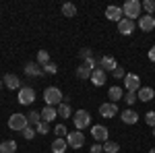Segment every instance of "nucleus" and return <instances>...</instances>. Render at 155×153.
Returning a JSON list of instances; mask_svg holds the SVG:
<instances>
[{
  "label": "nucleus",
  "mask_w": 155,
  "mask_h": 153,
  "mask_svg": "<svg viewBox=\"0 0 155 153\" xmlns=\"http://www.w3.org/2000/svg\"><path fill=\"white\" fill-rule=\"evenodd\" d=\"M139 27H141L143 31H153V29H155L153 15H145V17H141V19H139Z\"/></svg>",
  "instance_id": "15"
},
{
  "label": "nucleus",
  "mask_w": 155,
  "mask_h": 153,
  "mask_svg": "<svg viewBox=\"0 0 155 153\" xmlns=\"http://www.w3.org/2000/svg\"><path fill=\"white\" fill-rule=\"evenodd\" d=\"M44 101H46V106H56L58 108L62 101H64V95L60 91L58 87H46V91H44Z\"/></svg>",
  "instance_id": "2"
},
{
  "label": "nucleus",
  "mask_w": 155,
  "mask_h": 153,
  "mask_svg": "<svg viewBox=\"0 0 155 153\" xmlns=\"http://www.w3.org/2000/svg\"><path fill=\"white\" fill-rule=\"evenodd\" d=\"M106 79H107V72L101 71V68H95V71L91 72V83H93L95 87H101V85L106 83Z\"/></svg>",
  "instance_id": "14"
},
{
  "label": "nucleus",
  "mask_w": 155,
  "mask_h": 153,
  "mask_svg": "<svg viewBox=\"0 0 155 153\" xmlns=\"http://www.w3.org/2000/svg\"><path fill=\"white\" fill-rule=\"evenodd\" d=\"M21 106H31L35 101V91L31 87H21L19 89V99H17Z\"/></svg>",
  "instance_id": "5"
},
{
  "label": "nucleus",
  "mask_w": 155,
  "mask_h": 153,
  "mask_svg": "<svg viewBox=\"0 0 155 153\" xmlns=\"http://www.w3.org/2000/svg\"><path fill=\"white\" fill-rule=\"evenodd\" d=\"M104 151H106V153H118L120 151V145H118V143H114V141H106V143H104Z\"/></svg>",
  "instance_id": "27"
},
{
  "label": "nucleus",
  "mask_w": 155,
  "mask_h": 153,
  "mask_svg": "<svg viewBox=\"0 0 155 153\" xmlns=\"http://www.w3.org/2000/svg\"><path fill=\"white\" fill-rule=\"evenodd\" d=\"M149 153H155V149H151V151H149Z\"/></svg>",
  "instance_id": "40"
},
{
  "label": "nucleus",
  "mask_w": 155,
  "mask_h": 153,
  "mask_svg": "<svg viewBox=\"0 0 155 153\" xmlns=\"http://www.w3.org/2000/svg\"><path fill=\"white\" fill-rule=\"evenodd\" d=\"M72 124H74L77 130L87 128V126L91 124V114H89L87 110H77V112L72 114Z\"/></svg>",
  "instance_id": "3"
},
{
  "label": "nucleus",
  "mask_w": 155,
  "mask_h": 153,
  "mask_svg": "<svg viewBox=\"0 0 155 153\" xmlns=\"http://www.w3.org/2000/svg\"><path fill=\"white\" fill-rule=\"evenodd\" d=\"M149 60H151V62H155V46L149 50Z\"/></svg>",
  "instance_id": "39"
},
{
  "label": "nucleus",
  "mask_w": 155,
  "mask_h": 153,
  "mask_svg": "<svg viewBox=\"0 0 155 153\" xmlns=\"http://www.w3.org/2000/svg\"><path fill=\"white\" fill-rule=\"evenodd\" d=\"M35 132H37L35 128H31V126H27V128L23 130V137H25V139H29V141H31V139L35 137Z\"/></svg>",
  "instance_id": "34"
},
{
  "label": "nucleus",
  "mask_w": 155,
  "mask_h": 153,
  "mask_svg": "<svg viewBox=\"0 0 155 153\" xmlns=\"http://www.w3.org/2000/svg\"><path fill=\"white\" fill-rule=\"evenodd\" d=\"M112 75H114V79H124V77H126V72H124V68H122V66H118V68L112 72Z\"/></svg>",
  "instance_id": "37"
},
{
  "label": "nucleus",
  "mask_w": 155,
  "mask_h": 153,
  "mask_svg": "<svg viewBox=\"0 0 155 153\" xmlns=\"http://www.w3.org/2000/svg\"><path fill=\"white\" fill-rule=\"evenodd\" d=\"M91 68H89V66H79V68H77V77H79V79H91Z\"/></svg>",
  "instance_id": "25"
},
{
  "label": "nucleus",
  "mask_w": 155,
  "mask_h": 153,
  "mask_svg": "<svg viewBox=\"0 0 155 153\" xmlns=\"http://www.w3.org/2000/svg\"><path fill=\"white\" fill-rule=\"evenodd\" d=\"M122 122H126V124H137L139 122V114L134 112V110H122Z\"/></svg>",
  "instance_id": "18"
},
{
  "label": "nucleus",
  "mask_w": 155,
  "mask_h": 153,
  "mask_svg": "<svg viewBox=\"0 0 155 153\" xmlns=\"http://www.w3.org/2000/svg\"><path fill=\"white\" fill-rule=\"evenodd\" d=\"M107 95H110L112 104H116V101H120V99H124V95H122V89H120V87H110Z\"/></svg>",
  "instance_id": "22"
},
{
  "label": "nucleus",
  "mask_w": 155,
  "mask_h": 153,
  "mask_svg": "<svg viewBox=\"0 0 155 153\" xmlns=\"http://www.w3.org/2000/svg\"><path fill=\"white\" fill-rule=\"evenodd\" d=\"M48 62H50V54L46 50H39V52H37V64H39V66H46Z\"/></svg>",
  "instance_id": "26"
},
{
  "label": "nucleus",
  "mask_w": 155,
  "mask_h": 153,
  "mask_svg": "<svg viewBox=\"0 0 155 153\" xmlns=\"http://www.w3.org/2000/svg\"><path fill=\"white\" fill-rule=\"evenodd\" d=\"M35 130L39 132V135H48V132H50V124H48V122H44V120H41V122H39V124L35 126Z\"/></svg>",
  "instance_id": "30"
},
{
  "label": "nucleus",
  "mask_w": 155,
  "mask_h": 153,
  "mask_svg": "<svg viewBox=\"0 0 155 153\" xmlns=\"http://www.w3.org/2000/svg\"><path fill=\"white\" fill-rule=\"evenodd\" d=\"M139 83H141V79H139V75H132V72H128L126 77H124V87H126V91H130V93H137L141 87H139Z\"/></svg>",
  "instance_id": "7"
},
{
  "label": "nucleus",
  "mask_w": 155,
  "mask_h": 153,
  "mask_svg": "<svg viewBox=\"0 0 155 153\" xmlns=\"http://www.w3.org/2000/svg\"><path fill=\"white\" fill-rule=\"evenodd\" d=\"M137 97H139V101H151V99H155V91L151 87H141L137 91Z\"/></svg>",
  "instance_id": "17"
},
{
  "label": "nucleus",
  "mask_w": 155,
  "mask_h": 153,
  "mask_svg": "<svg viewBox=\"0 0 155 153\" xmlns=\"http://www.w3.org/2000/svg\"><path fill=\"white\" fill-rule=\"evenodd\" d=\"M116 114H118V106H116V104H112V101L99 106V116H101V118H114Z\"/></svg>",
  "instance_id": "9"
},
{
  "label": "nucleus",
  "mask_w": 155,
  "mask_h": 153,
  "mask_svg": "<svg viewBox=\"0 0 155 153\" xmlns=\"http://www.w3.org/2000/svg\"><path fill=\"white\" fill-rule=\"evenodd\" d=\"M27 120H29V124H33V126H37V124L41 122V114L33 110V112H29V114H27Z\"/></svg>",
  "instance_id": "28"
},
{
  "label": "nucleus",
  "mask_w": 155,
  "mask_h": 153,
  "mask_svg": "<svg viewBox=\"0 0 155 153\" xmlns=\"http://www.w3.org/2000/svg\"><path fill=\"white\" fill-rule=\"evenodd\" d=\"M0 89H2V81H0Z\"/></svg>",
  "instance_id": "41"
},
{
  "label": "nucleus",
  "mask_w": 155,
  "mask_h": 153,
  "mask_svg": "<svg viewBox=\"0 0 155 153\" xmlns=\"http://www.w3.org/2000/svg\"><path fill=\"white\" fill-rule=\"evenodd\" d=\"M62 15H64V17H74V15H77V6H74L72 2L62 4Z\"/></svg>",
  "instance_id": "24"
},
{
  "label": "nucleus",
  "mask_w": 155,
  "mask_h": 153,
  "mask_svg": "<svg viewBox=\"0 0 155 153\" xmlns=\"http://www.w3.org/2000/svg\"><path fill=\"white\" fill-rule=\"evenodd\" d=\"M118 31L122 33V35H130L132 31H134V21H130V19L124 17V19L118 23Z\"/></svg>",
  "instance_id": "13"
},
{
  "label": "nucleus",
  "mask_w": 155,
  "mask_h": 153,
  "mask_svg": "<svg viewBox=\"0 0 155 153\" xmlns=\"http://www.w3.org/2000/svg\"><path fill=\"white\" fill-rule=\"evenodd\" d=\"M89 149H91V153H104V145H99V143H95V145H91Z\"/></svg>",
  "instance_id": "38"
},
{
  "label": "nucleus",
  "mask_w": 155,
  "mask_h": 153,
  "mask_svg": "<svg viewBox=\"0 0 155 153\" xmlns=\"http://www.w3.org/2000/svg\"><path fill=\"white\" fill-rule=\"evenodd\" d=\"M44 72H48V75H56V72H58V66H56L54 62H48V64L44 66Z\"/></svg>",
  "instance_id": "33"
},
{
  "label": "nucleus",
  "mask_w": 155,
  "mask_h": 153,
  "mask_svg": "<svg viewBox=\"0 0 155 153\" xmlns=\"http://www.w3.org/2000/svg\"><path fill=\"white\" fill-rule=\"evenodd\" d=\"M141 6H143V11H147V15H153L155 12V2L153 0H145V2H141Z\"/></svg>",
  "instance_id": "29"
},
{
  "label": "nucleus",
  "mask_w": 155,
  "mask_h": 153,
  "mask_svg": "<svg viewBox=\"0 0 155 153\" xmlns=\"http://www.w3.org/2000/svg\"><path fill=\"white\" fill-rule=\"evenodd\" d=\"M66 147H68L66 139H56V141L52 143V151H54V153H64V151H66Z\"/></svg>",
  "instance_id": "20"
},
{
  "label": "nucleus",
  "mask_w": 155,
  "mask_h": 153,
  "mask_svg": "<svg viewBox=\"0 0 155 153\" xmlns=\"http://www.w3.org/2000/svg\"><path fill=\"white\" fill-rule=\"evenodd\" d=\"M141 11H143V6H141V2L139 0H126L124 4H122V12H124V17L126 19H141Z\"/></svg>",
  "instance_id": "1"
},
{
  "label": "nucleus",
  "mask_w": 155,
  "mask_h": 153,
  "mask_svg": "<svg viewBox=\"0 0 155 153\" xmlns=\"http://www.w3.org/2000/svg\"><path fill=\"white\" fill-rule=\"evenodd\" d=\"M66 143H68V147H72V149H81L85 145V135L81 130L68 132V135H66Z\"/></svg>",
  "instance_id": "6"
},
{
  "label": "nucleus",
  "mask_w": 155,
  "mask_h": 153,
  "mask_svg": "<svg viewBox=\"0 0 155 153\" xmlns=\"http://www.w3.org/2000/svg\"><path fill=\"white\" fill-rule=\"evenodd\" d=\"M39 114H41V120L50 124L52 120H56V116H58V110H56V108H52V106H46L41 112H39Z\"/></svg>",
  "instance_id": "16"
},
{
  "label": "nucleus",
  "mask_w": 155,
  "mask_h": 153,
  "mask_svg": "<svg viewBox=\"0 0 155 153\" xmlns=\"http://www.w3.org/2000/svg\"><path fill=\"white\" fill-rule=\"evenodd\" d=\"M23 71H25L27 77H41V75H44V68H41L37 62H27L23 66Z\"/></svg>",
  "instance_id": "12"
},
{
  "label": "nucleus",
  "mask_w": 155,
  "mask_h": 153,
  "mask_svg": "<svg viewBox=\"0 0 155 153\" xmlns=\"http://www.w3.org/2000/svg\"><path fill=\"white\" fill-rule=\"evenodd\" d=\"M27 126H29V120H27V116H23V114H12V116L8 118V128L11 130L23 132Z\"/></svg>",
  "instance_id": "4"
},
{
  "label": "nucleus",
  "mask_w": 155,
  "mask_h": 153,
  "mask_svg": "<svg viewBox=\"0 0 155 153\" xmlns=\"http://www.w3.org/2000/svg\"><path fill=\"white\" fill-rule=\"evenodd\" d=\"M56 110H58V116L60 118H72V110H71V106H68L66 101H62Z\"/></svg>",
  "instance_id": "21"
},
{
  "label": "nucleus",
  "mask_w": 155,
  "mask_h": 153,
  "mask_svg": "<svg viewBox=\"0 0 155 153\" xmlns=\"http://www.w3.org/2000/svg\"><path fill=\"white\" fill-rule=\"evenodd\" d=\"M83 60H89V58H93V52L89 50V48H85V50H81V54H79Z\"/></svg>",
  "instance_id": "36"
},
{
  "label": "nucleus",
  "mask_w": 155,
  "mask_h": 153,
  "mask_svg": "<svg viewBox=\"0 0 155 153\" xmlns=\"http://www.w3.org/2000/svg\"><path fill=\"white\" fill-rule=\"evenodd\" d=\"M153 135H155V126H153Z\"/></svg>",
  "instance_id": "42"
},
{
  "label": "nucleus",
  "mask_w": 155,
  "mask_h": 153,
  "mask_svg": "<svg viewBox=\"0 0 155 153\" xmlns=\"http://www.w3.org/2000/svg\"><path fill=\"white\" fill-rule=\"evenodd\" d=\"M145 122H147L149 126H155V112H147V114H145Z\"/></svg>",
  "instance_id": "35"
},
{
  "label": "nucleus",
  "mask_w": 155,
  "mask_h": 153,
  "mask_svg": "<svg viewBox=\"0 0 155 153\" xmlns=\"http://www.w3.org/2000/svg\"><path fill=\"white\" fill-rule=\"evenodd\" d=\"M106 17L110 19V21H116V23H120V21L124 19V12H122V8H120V6L110 4V6L106 8Z\"/></svg>",
  "instance_id": "8"
},
{
  "label": "nucleus",
  "mask_w": 155,
  "mask_h": 153,
  "mask_svg": "<svg viewBox=\"0 0 155 153\" xmlns=\"http://www.w3.org/2000/svg\"><path fill=\"white\" fill-rule=\"evenodd\" d=\"M124 101H126L128 106H132V104H137V101H139V97H137V93H130V91H128V93L124 95Z\"/></svg>",
  "instance_id": "32"
},
{
  "label": "nucleus",
  "mask_w": 155,
  "mask_h": 153,
  "mask_svg": "<svg viewBox=\"0 0 155 153\" xmlns=\"http://www.w3.org/2000/svg\"><path fill=\"white\" fill-rule=\"evenodd\" d=\"M99 66H101V71H106V72H114L118 68V62H116L114 56H104L99 60Z\"/></svg>",
  "instance_id": "11"
},
{
  "label": "nucleus",
  "mask_w": 155,
  "mask_h": 153,
  "mask_svg": "<svg viewBox=\"0 0 155 153\" xmlns=\"http://www.w3.org/2000/svg\"><path fill=\"white\" fill-rule=\"evenodd\" d=\"M17 151V143L15 141H2L0 143V153H15Z\"/></svg>",
  "instance_id": "23"
},
{
  "label": "nucleus",
  "mask_w": 155,
  "mask_h": 153,
  "mask_svg": "<svg viewBox=\"0 0 155 153\" xmlns=\"http://www.w3.org/2000/svg\"><path fill=\"white\" fill-rule=\"evenodd\" d=\"M91 137L99 143H106L107 141V128L101 126V124H95V126H91Z\"/></svg>",
  "instance_id": "10"
},
{
  "label": "nucleus",
  "mask_w": 155,
  "mask_h": 153,
  "mask_svg": "<svg viewBox=\"0 0 155 153\" xmlns=\"http://www.w3.org/2000/svg\"><path fill=\"white\" fill-rule=\"evenodd\" d=\"M2 83H4L8 89H21V81H19V77H17V75H6Z\"/></svg>",
  "instance_id": "19"
},
{
  "label": "nucleus",
  "mask_w": 155,
  "mask_h": 153,
  "mask_svg": "<svg viewBox=\"0 0 155 153\" xmlns=\"http://www.w3.org/2000/svg\"><path fill=\"white\" fill-rule=\"evenodd\" d=\"M54 132H56V139H62V137H66L68 132H66V126L64 124H58L56 128H54Z\"/></svg>",
  "instance_id": "31"
}]
</instances>
